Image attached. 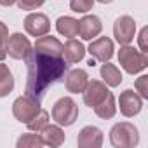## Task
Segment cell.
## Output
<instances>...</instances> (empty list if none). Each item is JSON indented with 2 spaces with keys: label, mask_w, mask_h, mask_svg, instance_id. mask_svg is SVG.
<instances>
[{
  "label": "cell",
  "mask_w": 148,
  "mask_h": 148,
  "mask_svg": "<svg viewBox=\"0 0 148 148\" xmlns=\"http://www.w3.org/2000/svg\"><path fill=\"white\" fill-rule=\"evenodd\" d=\"M45 4V0H18V5L23 11H33Z\"/></svg>",
  "instance_id": "obj_26"
},
{
  "label": "cell",
  "mask_w": 148,
  "mask_h": 148,
  "mask_svg": "<svg viewBox=\"0 0 148 148\" xmlns=\"http://www.w3.org/2000/svg\"><path fill=\"white\" fill-rule=\"evenodd\" d=\"M134 35H136V21L131 16L124 14V16L115 19V23H113V37L120 45L131 44Z\"/></svg>",
  "instance_id": "obj_6"
},
{
  "label": "cell",
  "mask_w": 148,
  "mask_h": 148,
  "mask_svg": "<svg viewBox=\"0 0 148 148\" xmlns=\"http://www.w3.org/2000/svg\"><path fill=\"white\" fill-rule=\"evenodd\" d=\"M99 73H101L103 82H105L106 86H110V87H119V86L122 84V73H120V70H119L115 64L108 63V61L103 63Z\"/></svg>",
  "instance_id": "obj_19"
},
{
  "label": "cell",
  "mask_w": 148,
  "mask_h": 148,
  "mask_svg": "<svg viewBox=\"0 0 148 148\" xmlns=\"http://www.w3.org/2000/svg\"><path fill=\"white\" fill-rule=\"evenodd\" d=\"M28 75H26V96L40 101L47 89L63 79L68 63L63 58H52L32 51L26 58Z\"/></svg>",
  "instance_id": "obj_1"
},
{
  "label": "cell",
  "mask_w": 148,
  "mask_h": 148,
  "mask_svg": "<svg viewBox=\"0 0 148 148\" xmlns=\"http://www.w3.org/2000/svg\"><path fill=\"white\" fill-rule=\"evenodd\" d=\"M25 30L32 37H42L51 32V21L42 12H32L25 18Z\"/></svg>",
  "instance_id": "obj_9"
},
{
  "label": "cell",
  "mask_w": 148,
  "mask_h": 148,
  "mask_svg": "<svg viewBox=\"0 0 148 148\" xmlns=\"http://www.w3.org/2000/svg\"><path fill=\"white\" fill-rule=\"evenodd\" d=\"M79 119V106L70 96L59 98L52 106V120L61 127H70Z\"/></svg>",
  "instance_id": "obj_4"
},
{
  "label": "cell",
  "mask_w": 148,
  "mask_h": 148,
  "mask_svg": "<svg viewBox=\"0 0 148 148\" xmlns=\"http://www.w3.org/2000/svg\"><path fill=\"white\" fill-rule=\"evenodd\" d=\"M32 42L28 40V37H25L23 33H12L7 37L5 42V51L12 59H26L28 54L32 52Z\"/></svg>",
  "instance_id": "obj_7"
},
{
  "label": "cell",
  "mask_w": 148,
  "mask_h": 148,
  "mask_svg": "<svg viewBox=\"0 0 148 148\" xmlns=\"http://www.w3.org/2000/svg\"><path fill=\"white\" fill-rule=\"evenodd\" d=\"M103 30V23L98 16L94 14H87L79 21V35L84 40H92L96 38Z\"/></svg>",
  "instance_id": "obj_15"
},
{
  "label": "cell",
  "mask_w": 148,
  "mask_h": 148,
  "mask_svg": "<svg viewBox=\"0 0 148 148\" xmlns=\"http://www.w3.org/2000/svg\"><path fill=\"white\" fill-rule=\"evenodd\" d=\"M79 148H99L103 145V131L96 125H86L77 136Z\"/></svg>",
  "instance_id": "obj_12"
},
{
  "label": "cell",
  "mask_w": 148,
  "mask_h": 148,
  "mask_svg": "<svg viewBox=\"0 0 148 148\" xmlns=\"http://www.w3.org/2000/svg\"><path fill=\"white\" fill-rule=\"evenodd\" d=\"M98 2H99V4H112L113 0H98Z\"/></svg>",
  "instance_id": "obj_32"
},
{
  "label": "cell",
  "mask_w": 148,
  "mask_h": 148,
  "mask_svg": "<svg viewBox=\"0 0 148 148\" xmlns=\"http://www.w3.org/2000/svg\"><path fill=\"white\" fill-rule=\"evenodd\" d=\"M18 2V0H0V5H4V7H11Z\"/></svg>",
  "instance_id": "obj_29"
},
{
  "label": "cell",
  "mask_w": 148,
  "mask_h": 148,
  "mask_svg": "<svg viewBox=\"0 0 148 148\" xmlns=\"http://www.w3.org/2000/svg\"><path fill=\"white\" fill-rule=\"evenodd\" d=\"M87 51H89V54H91L92 59H96L99 63H106V61L112 59L115 49H113V42L108 37H99V38H96V40L91 42V45H89Z\"/></svg>",
  "instance_id": "obj_11"
},
{
  "label": "cell",
  "mask_w": 148,
  "mask_h": 148,
  "mask_svg": "<svg viewBox=\"0 0 148 148\" xmlns=\"http://www.w3.org/2000/svg\"><path fill=\"white\" fill-rule=\"evenodd\" d=\"M110 143L115 148H132L139 143L138 127L131 122H119L110 131Z\"/></svg>",
  "instance_id": "obj_2"
},
{
  "label": "cell",
  "mask_w": 148,
  "mask_h": 148,
  "mask_svg": "<svg viewBox=\"0 0 148 148\" xmlns=\"http://www.w3.org/2000/svg\"><path fill=\"white\" fill-rule=\"evenodd\" d=\"M38 110H40V101L33 99L32 96H19L12 103V115L16 117V120L23 124H28Z\"/></svg>",
  "instance_id": "obj_5"
},
{
  "label": "cell",
  "mask_w": 148,
  "mask_h": 148,
  "mask_svg": "<svg viewBox=\"0 0 148 148\" xmlns=\"http://www.w3.org/2000/svg\"><path fill=\"white\" fill-rule=\"evenodd\" d=\"M47 124H49V112L40 108V110L35 113V117H33V119H32V120H30L26 125H28V129H30V131L40 132V131H42V129H44Z\"/></svg>",
  "instance_id": "obj_23"
},
{
  "label": "cell",
  "mask_w": 148,
  "mask_h": 148,
  "mask_svg": "<svg viewBox=\"0 0 148 148\" xmlns=\"http://www.w3.org/2000/svg\"><path fill=\"white\" fill-rule=\"evenodd\" d=\"M108 92H110V91L106 89V84H105V82H101V80H89L87 86H86V89L82 91V94H84V103H86L89 108H94L98 103H101V101L106 98Z\"/></svg>",
  "instance_id": "obj_10"
},
{
  "label": "cell",
  "mask_w": 148,
  "mask_h": 148,
  "mask_svg": "<svg viewBox=\"0 0 148 148\" xmlns=\"http://www.w3.org/2000/svg\"><path fill=\"white\" fill-rule=\"evenodd\" d=\"M56 30H58L59 35L73 38V37L79 35V21L71 16H61L56 21Z\"/></svg>",
  "instance_id": "obj_18"
},
{
  "label": "cell",
  "mask_w": 148,
  "mask_h": 148,
  "mask_svg": "<svg viewBox=\"0 0 148 148\" xmlns=\"http://www.w3.org/2000/svg\"><path fill=\"white\" fill-rule=\"evenodd\" d=\"M94 2H96V0H70V9L73 12L84 14V12H87V11L92 9Z\"/></svg>",
  "instance_id": "obj_24"
},
{
  "label": "cell",
  "mask_w": 148,
  "mask_h": 148,
  "mask_svg": "<svg viewBox=\"0 0 148 148\" xmlns=\"http://www.w3.org/2000/svg\"><path fill=\"white\" fill-rule=\"evenodd\" d=\"M14 89V79H12V73L9 70V66L2 64L0 61V98H5L12 92Z\"/></svg>",
  "instance_id": "obj_21"
},
{
  "label": "cell",
  "mask_w": 148,
  "mask_h": 148,
  "mask_svg": "<svg viewBox=\"0 0 148 148\" xmlns=\"http://www.w3.org/2000/svg\"><path fill=\"white\" fill-rule=\"evenodd\" d=\"M33 49H35L37 52H40V54H45V56L63 58V56H61V54H63V44H61L56 37H52V35H49V33L38 37L37 42H35V45H33Z\"/></svg>",
  "instance_id": "obj_14"
},
{
  "label": "cell",
  "mask_w": 148,
  "mask_h": 148,
  "mask_svg": "<svg viewBox=\"0 0 148 148\" xmlns=\"http://www.w3.org/2000/svg\"><path fill=\"white\" fill-rule=\"evenodd\" d=\"M119 106H120V113L124 117L131 119V117H134V115H138L141 112V108H143V98L138 92H134L132 89H125L120 94V98H119Z\"/></svg>",
  "instance_id": "obj_8"
},
{
  "label": "cell",
  "mask_w": 148,
  "mask_h": 148,
  "mask_svg": "<svg viewBox=\"0 0 148 148\" xmlns=\"http://www.w3.org/2000/svg\"><path fill=\"white\" fill-rule=\"evenodd\" d=\"M63 59L68 63V64H75L79 61L84 59L86 56V47L82 42L75 40V38H68V42L63 45Z\"/></svg>",
  "instance_id": "obj_16"
},
{
  "label": "cell",
  "mask_w": 148,
  "mask_h": 148,
  "mask_svg": "<svg viewBox=\"0 0 148 148\" xmlns=\"http://www.w3.org/2000/svg\"><path fill=\"white\" fill-rule=\"evenodd\" d=\"M96 63H98V61H96V59H92V58H91V59H89V63H87V64H89V66H94V64H96Z\"/></svg>",
  "instance_id": "obj_31"
},
{
  "label": "cell",
  "mask_w": 148,
  "mask_h": 148,
  "mask_svg": "<svg viewBox=\"0 0 148 148\" xmlns=\"http://www.w3.org/2000/svg\"><path fill=\"white\" fill-rule=\"evenodd\" d=\"M89 82V75H87V71L82 70V68H75V70H70L66 73V77H64V87L68 92L71 94H79L86 89Z\"/></svg>",
  "instance_id": "obj_13"
},
{
  "label": "cell",
  "mask_w": 148,
  "mask_h": 148,
  "mask_svg": "<svg viewBox=\"0 0 148 148\" xmlns=\"http://www.w3.org/2000/svg\"><path fill=\"white\" fill-rule=\"evenodd\" d=\"M7 37H9V28L5 26V23L0 21V45H5Z\"/></svg>",
  "instance_id": "obj_28"
},
{
  "label": "cell",
  "mask_w": 148,
  "mask_h": 148,
  "mask_svg": "<svg viewBox=\"0 0 148 148\" xmlns=\"http://www.w3.org/2000/svg\"><path fill=\"white\" fill-rule=\"evenodd\" d=\"M92 110H94V113H96L99 119H103V120L113 119V117H115V113H117L115 96H113L112 92H108V94H106V98H105L101 103H98V105H96Z\"/></svg>",
  "instance_id": "obj_20"
},
{
  "label": "cell",
  "mask_w": 148,
  "mask_h": 148,
  "mask_svg": "<svg viewBox=\"0 0 148 148\" xmlns=\"http://www.w3.org/2000/svg\"><path fill=\"white\" fill-rule=\"evenodd\" d=\"M146 37H148V28L145 26V28L139 32V37H138V42H139V51H141V52H146V51H148Z\"/></svg>",
  "instance_id": "obj_27"
},
{
  "label": "cell",
  "mask_w": 148,
  "mask_h": 148,
  "mask_svg": "<svg viewBox=\"0 0 148 148\" xmlns=\"http://www.w3.org/2000/svg\"><path fill=\"white\" fill-rule=\"evenodd\" d=\"M40 136L45 143V146H52V148H58L64 143V132L61 129V125H52V124H47L42 131H40Z\"/></svg>",
  "instance_id": "obj_17"
},
{
  "label": "cell",
  "mask_w": 148,
  "mask_h": 148,
  "mask_svg": "<svg viewBox=\"0 0 148 148\" xmlns=\"http://www.w3.org/2000/svg\"><path fill=\"white\" fill-rule=\"evenodd\" d=\"M119 63L127 73L136 75V73L143 71L148 66V56L146 52H141L127 44V45H122L119 51Z\"/></svg>",
  "instance_id": "obj_3"
},
{
  "label": "cell",
  "mask_w": 148,
  "mask_h": 148,
  "mask_svg": "<svg viewBox=\"0 0 148 148\" xmlns=\"http://www.w3.org/2000/svg\"><path fill=\"white\" fill-rule=\"evenodd\" d=\"M134 87L143 99H148V75H141L139 79H136Z\"/></svg>",
  "instance_id": "obj_25"
},
{
  "label": "cell",
  "mask_w": 148,
  "mask_h": 148,
  "mask_svg": "<svg viewBox=\"0 0 148 148\" xmlns=\"http://www.w3.org/2000/svg\"><path fill=\"white\" fill-rule=\"evenodd\" d=\"M7 58V51H5V45H0V61H4Z\"/></svg>",
  "instance_id": "obj_30"
},
{
  "label": "cell",
  "mask_w": 148,
  "mask_h": 148,
  "mask_svg": "<svg viewBox=\"0 0 148 148\" xmlns=\"http://www.w3.org/2000/svg\"><path fill=\"white\" fill-rule=\"evenodd\" d=\"M16 146L18 148H42L45 146V143L40 134H23L16 141Z\"/></svg>",
  "instance_id": "obj_22"
}]
</instances>
